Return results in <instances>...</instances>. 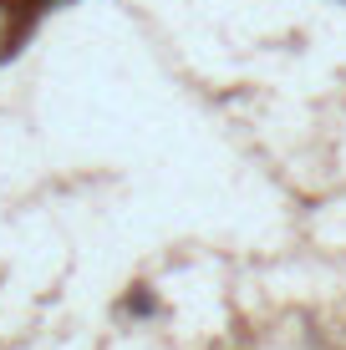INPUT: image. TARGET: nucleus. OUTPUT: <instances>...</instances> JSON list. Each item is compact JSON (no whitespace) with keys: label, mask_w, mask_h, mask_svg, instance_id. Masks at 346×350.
<instances>
[{"label":"nucleus","mask_w":346,"mask_h":350,"mask_svg":"<svg viewBox=\"0 0 346 350\" xmlns=\"http://www.w3.org/2000/svg\"><path fill=\"white\" fill-rule=\"evenodd\" d=\"M127 310H133V315H153L158 305H153V295H143V289H138V295H127Z\"/></svg>","instance_id":"1"}]
</instances>
